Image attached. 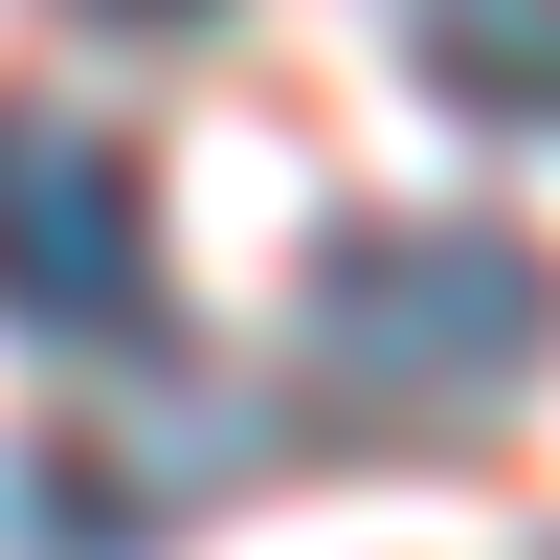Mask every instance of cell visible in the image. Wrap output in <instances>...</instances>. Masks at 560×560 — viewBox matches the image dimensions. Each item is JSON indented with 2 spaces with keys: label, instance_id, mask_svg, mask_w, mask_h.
<instances>
[{
  "label": "cell",
  "instance_id": "6da1fadb",
  "mask_svg": "<svg viewBox=\"0 0 560 560\" xmlns=\"http://www.w3.org/2000/svg\"><path fill=\"white\" fill-rule=\"evenodd\" d=\"M314 359L382 427H471V404H516L560 359V269L516 224H337L314 247Z\"/></svg>",
  "mask_w": 560,
  "mask_h": 560
},
{
  "label": "cell",
  "instance_id": "7a4b0ae2",
  "mask_svg": "<svg viewBox=\"0 0 560 560\" xmlns=\"http://www.w3.org/2000/svg\"><path fill=\"white\" fill-rule=\"evenodd\" d=\"M0 314L45 359H158V179L90 113H0Z\"/></svg>",
  "mask_w": 560,
  "mask_h": 560
},
{
  "label": "cell",
  "instance_id": "3957f363",
  "mask_svg": "<svg viewBox=\"0 0 560 560\" xmlns=\"http://www.w3.org/2000/svg\"><path fill=\"white\" fill-rule=\"evenodd\" d=\"M404 68L471 135H560V0H404Z\"/></svg>",
  "mask_w": 560,
  "mask_h": 560
},
{
  "label": "cell",
  "instance_id": "277c9868",
  "mask_svg": "<svg viewBox=\"0 0 560 560\" xmlns=\"http://www.w3.org/2000/svg\"><path fill=\"white\" fill-rule=\"evenodd\" d=\"M113 23H202V0H113Z\"/></svg>",
  "mask_w": 560,
  "mask_h": 560
}]
</instances>
